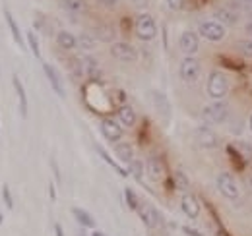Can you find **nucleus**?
I'll return each instance as SVG.
<instances>
[{
	"label": "nucleus",
	"instance_id": "obj_1",
	"mask_svg": "<svg viewBox=\"0 0 252 236\" xmlns=\"http://www.w3.org/2000/svg\"><path fill=\"white\" fill-rule=\"evenodd\" d=\"M206 93L210 99L214 101H221L227 93H229V78L220 72V70H214L210 76H208V82H206Z\"/></svg>",
	"mask_w": 252,
	"mask_h": 236
},
{
	"label": "nucleus",
	"instance_id": "obj_2",
	"mask_svg": "<svg viewBox=\"0 0 252 236\" xmlns=\"http://www.w3.org/2000/svg\"><path fill=\"white\" fill-rule=\"evenodd\" d=\"M229 118V105L225 101H214L202 109V120L206 126H218Z\"/></svg>",
	"mask_w": 252,
	"mask_h": 236
},
{
	"label": "nucleus",
	"instance_id": "obj_3",
	"mask_svg": "<svg viewBox=\"0 0 252 236\" xmlns=\"http://www.w3.org/2000/svg\"><path fill=\"white\" fill-rule=\"evenodd\" d=\"M216 186H218V192L225 200L235 202L241 198V188H239L237 180L233 178V175H229V173H220L216 178Z\"/></svg>",
	"mask_w": 252,
	"mask_h": 236
},
{
	"label": "nucleus",
	"instance_id": "obj_4",
	"mask_svg": "<svg viewBox=\"0 0 252 236\" xmlns=\"http://www.w3.org/2000/svg\"><path fill=\"white\" fill-rule=\"evenodd\" d=\"M202 74V64L194 57H185L179 64V76L185 84H196Z\"/></svg>",
	"mask_w": 252,
	"mask_h": 236
},
{
	"label": "nucleus",
	"instance_id": "obj_5",
	"mask_svg": "<svg viewBox=\"0 0 252 236\" xmlns=\"http://www.w3.org/2000/svg\"><path fill=\"white\" fill-rule=\"evenodd\" d=\"M136 35L140 41H154L158 35V24L152 14H140L136 18Z\"/></svg>",
	"mask_w": 252,
	"mask_h": 236
},
{
	"label": "nucleus",
	"instance_id": "obj_6",
	"mask_svg": "<svg viewBox=\"0 0 252 236\" xmlns=\"http://www.w3.org/2000/svg\"><path fill=\"white\" fill-rule=\"evenodd\" d=\"M225 28L221 26L220 22H212V20H204V22H200V26H198V35L200 37H204L206 41H210V43H221L223 39H225Z\"/></svg>",
	"mask_w": 252,
	"mask_h": 236
},
{
	"label": "nucleus",
	"instance_id": "obj_7",
	"mask_svg": "<svg viewBox=\"0 0 252 236\" xmlns=\"http://www.w3.org/2000/svg\"><path fill=\"white\" fill-rule=\"evenodd\" d=\"M111 57L117 59L119 62H136L138 60V51L130 45V43H125V41H117L111 45Z\"/></svg>",
	"mask_w": 252,
	"mask_h": 236
},
{
	"label": "nucleus",
	"instance_id": "obj_8",
	"mask_svg": "<svg viewBox=\"0 0 252 236\" xmlns=\"http://www.w3.org/2000/svg\"><path fill=\"white\" fill-rule=\"evenodd\" d=\"M101 134H103V138H105L107 142L119 144V142L123 140V136H125V130H123V126H121L117 120H113V118H103V120H101Z\"/></svg>",
	"mask_w": 252,
	"mask_h": 236
},
{
	"label": "nucleus",
	"instance_id": "obj_9",
	"mask_svg": "<svg viewBox=\"0 0 252 236\" xmlns=\"http://www.w3.org/2000/svg\"><path fill=\"white\" fill-rule=\"evenodd\" d=\"M136 213L140 215L142 223H144L148 229H159V227L163 225V217H161V213H159L154 206L142 204V206L138 207V211H136Z\"/></svg>",
	"mask_w": 252,
	"mask_h": 236
},
{
	"label": "nucleus",
	"instance_id": "obj_10",
	"mask_svg": "<svg viewBox=\"0 0 252 236\" xmlns=\"http://www.w3.org/2000/svg\"><path fill=\"white\" fill-rule=\"evenodd\" d=\"M196 142L202 149H216L220 146V136L216 134V130H212V126H200L196 130Z\"/></svg>",
	"mask_w": 252,
	"mask_h": 236
},
{
	"label": "nucleus",
	"instance_id": "obj_11",
	"mask_svg": "<svg viewBox=\"0 0 252 236\" xmlns=\"http://www.w3.org/2000/svg\"><path fill=\"white\" fill-rule=\"evenodd\" d=\"M179 47L181 51L185 53V57H194L200 49V35L196 31H183L181 37H179Z\"/></svg>",
	"mask_w": 252,
	"mask_h": 236
},
{
	"label": "nucleus",
	"instance_id": "obj_12",
	"mask_svg": "<svg viewBox=\"0 0 252 236\" xmlns=\"http://www.w3.org/2000/svg\"><path fill=\"white\" fill-rule=\"evenodd\" d=\"M181 211H183L189 219H198L202 207H200V202L196 200V196H192L189 192L183 194V198H181Z\"/></svg>",
	"mask_w": 252,
	"mask_h": 236
},
{
	"label": "nucleus",
	"instance_id": "obj_13",
	"mask_svg": "<svg viewBox=\"0 0 252 236\" xmlns=\"http://www.w3.org/2000/svg\"><path fill=\"white\" fill-rule=\"evenodd\" d=\"M43 72H45V76H47V80H49V84H51V88H53V91L59 95V97H66V89H64L63 86V80H61V76H59V72L51 66V64H43Z\"/></svg>",
	"mask_w": 252,
	"mask_h": 236
},
{
	"label": "nucleus",
	"instance_id": "obj_14",
	"mask_svg": "<svg viewBox=\"0 0 252 236\" xmlns=\"http://www.w3.org/2000/svg\"><path fill=\"white\" fill-rule=\"evenodd\" d=\"M146 173L152 182H161L163 177H165V165L159 157H150L146 161Z\"/></svg>",
	"mask_w": 252,
	"mask_h": 236
},
{
	"label": "nucleus",
	"instance_id": "obj_15",
	"mask_svg": "<svg viewBox=\"0 0 252 236\" xmlns=\"http://www.w3.org/2000/svg\"><path fill=\"white\" fill-rule=\"evenodd\" d=\"M57 45L63 51H74V49H78V37L72 35L70 31L63 30L57 33Z\"/></svg>",
	"mask_w": 252,
	"mask_h": 236
},
{
	"label": "nucleus",
	"instance_id": "obj_16",
	"mask_svg": "<svg viewBox=\"0 0 252 236\" xmlns=\"http://www.w3.org/2000/svg\"><path fill=\"white\" fill-rule=\"evenodd\" d=\"M150 95H152V101H154V105H156V109H158L159 115L169 117V115H171V105H169L165 93H161V91H156V89H154Z\"/></svg>",
	"mask_w": 252,
	"mask_h": 236
},
{
	"label": "nucleus",
	"instance_id": "obj_17",
	"mask_svg": "<svg viewBox=\"0 0 252 236\" xmlns=\"http://www.w3.org/2000/svg\"><path fill=\"white\" fill-rule=\"evenodd\" d=\"M214 18H216V22H220L221 26H223V24H227V26H237V22H239V14H235V12L229 10V8H218V10L214 12Z\"/></svg>",
	"mask_w": 252,
	"mask_h": 236
},
{
	"label": "nucleus",
	"instance_id": "obj_18",
	"mask_svg": "<svg viewBox=\"0 0 252 236\" xmlns=\"http://www.w3.org/2000/svg\"><path fill=\"white\" fill-rule=\"evenodd\" d=\"M12 84H14V89L18 93V99H20V115H22V118H26L28 117V95H26V89H24L18 76L12 78Z\"/></svg>",
	"mask_w": 252,
	"mask_h": 236
},
{
	"label": "nucleus",
	"instance_id": "obj_19",
	"mask_svg": "<svg viewBox=\"0 0 252 236\" xmlns=\"http://www.w3.org/2000/svg\"><path fill=\"white\" fill-rule=\"evenodd\" d=\"M117 117H119V122H121L123 126H126V128H132V126L136 124V111H134L130 105H123V107H119Z\"/></svg>",
	"mask_w": 252,
	"mask_h": 236
},
{
	"label": "nucleus",
	"instance_id": "obj_20",
	"mask_svg": "<svg viewBox=\"0 0 252 236\" xmlns=\"http://www.w3.org/2000/svg\"><path fill=\"white\" fill-rule=\"evenodd\" d=\"M115 153L119 157V161H123L126 165H130L134 161V148L128 144V142H119L115 144Z\"/></svg>",
	"mask_w": 252,
	"mask_h": 236
},
{
	"label": "nucleus",
	"instance_id": "obj_21",
	"mask_svg": "<svg viewBox=\"0 0 252 236\" xmlns=\"http://www.w3.org/2000/svg\"><path fill=\"white\" fill-rule=\"evenodd\" d=\"M80 62H82V70H84V74H86L88 78H97V76L101 74L99 64H97V60H95L92 55H86Z\"/></svg>",
	"mask_w": 252,
	"mask_h": 236
},
{
	"label": "nucleus",
	"instance_id": "obj_22",
	"mask_svg": "<svg viewBox=\"0 0 252 236\" xmlns=\"http://www.w3.org/2000/svg\"><path fill=\"white\" fill-rule=\"evenodd\" d=\"M72 215H74V219H76L82 227H86V229H95V219L86 211V209L72 207Z\"/></svg>",
	"mask_w": 252,
	"mask_h": 236
},
{
	"label": "nucleus",
	"instance_id": "obj_23",
	"mask_svg": "<svg viewBox=\"0 0 252 236\" xmlns=\"http://www.w3.org/2000/svg\"><path fill=\"white\" fill-rule=\"evenodd\" d=\"M4 18H6V24H8V28H10V31H12L14 41H16L20 47H24V37H22V31H20V28H18V24H16V20H14V16H12V12L4 10Z\"/></svg>",
	"mask_w": 252,
	"mask_h": 236
},
{
	"label": "nucleus",
	"instance_id": "obj_24",
	"mask_svg": "<svg viewBox=\"0 0 252 236\" xmlns=\"http://www.w3.org/2000/svg\"><path fill=\"white\" fill-rule=\"evenodd\" d=\"M97 47V41H95L94 35H88V33H82L78 35V49L84 51V53H90Z\"/></svg>",
	"mask_w": 252,
	"mask_h": 236
},
{
	"label": "nucleus",
	"instance_id": "obj_25",
	"mask_svg": "<svg viewBox=\"0 0 252 236\" xmlns=\"http://www.w3.org/2000/svg\"><path fill=\"white\" fill-rule=\"evenodd\" d=\"M97 153H99V155L103 157V161H105V163H107V165H109L111 169H115V171H117V173H119L121 177H125V178L128 177V171H125V169H123V167H121V165H119L117 161H113V159H111V155H109V153H107L105 149L97 148Z\"/></svg>",
	"mask_w": 252,
	"mask_h": 236
},
{
	"label": "nucleus",
	"instance_id": "obj_26",
	"mask_svg": "<svg viewBox=\"0 0 252 236\" xmlns=\"http://www.w3.org/2000/svg\"><path fill=\"white\" fill-rule=\"evenodd\" d=\"M59 4L63 6L64 10L72 12V14H80V12H84V10H86L84 0H59Z\"/></svg>",
	"mask_w": 252,
	"mask_h": 236
},
{
	"label": "nucleus",
	"instance_id": "obj_27",
	"mask_svg": "<svg viewBox=\"0 0 252 236\" xmlns=\"http://www.w3.org/2000/svg\"><path fill=\"white\" fill-rule=\"evenodd\" d=\"M144 171H146V165H144L142 161H138V159H134V161L128 165V175H132L138 182H142V178H144Z\"/></svg>",
	"mask_w": 252,
	"mask_h": 236
},
{
	"label": "nucleus",
	"instance_id": "obj_28",
	"mask_svg": "<svg viewBox=\"0 0 252 236\" xmlns=\"http://www.w3.org/2000/svg\"><path fill=\"white\" fill-rule=\"evenodd\" d=\"M125 200H126V206L130 207L132 211H138V207L142 206V204H140V200H138V196L134 194V190H132V188H126L125 190Z\"/></svg>",
	"mask_w": 252,
	"mask_h": 236
},
{
	"label": "nucleus",
	"instance_id": "obj_29",
	"mask_svg": "<svg viewBox=\"0 0 252 236\" xmlns=\"http://www.w3.org/2000/svg\"><path fill=\"white\" fill-rule=\"evenodd\" d=\"M237 51L247 57V59H252V39H245V41H237Z\"/></svg>",
	"mask_w": 252,
	"mask_h": 236
},
{
	"label": "nucleus",
	"instance_id": "obj_30",
	"mask_svg": "<svg viewBox=\"0 0 252 236\" xmlns=\"http://www.w3.org/2000/svg\"><path fill=\"white\" fill-rule=\"evenodd\" d=\"M28 43H30V49H32L33 57L35 59H39L41 57V49H39V41H37V35L33 33V31H28Z\"/></svg>",
	"mask_w": 252,
	"mask_h": 236
},
{
	"label": "nucleus",
	"instance_id": "obj_31",
	"mask_svg": "<svg viewBox=\"0 0 252 236\" xmlns=\"http://www.w3.org/2000/svg\"><path fill=\"white\" fill-rule=\"evenodd\" d=\"M2 200H4V204H6L8 209H14V198H12V192H10L8 184L2 186Z\"/></svg>",
	"mask_w": 252,
	"mask_h": 236
},
{
	"label": "nucleus",
	"instance_id": "obj_32",
	"mask_svg": "<svg viewBox=\"0 0 252 236\" xmlns=\"http://www.w3.org/2000/svg\"><path fill=\"white\" fill-rule=\"evenodd\" d=\"M237 149H239V153H241L243 161H245V159H247V161H249V159H252V148H251V144H247V142H245V144H239V146H237Z\"/></svg>",
	"mask_w": 252,
	"mask_h": 236
},
{
	"label": "nucleus",
	"instance_id": "obj_33",
	"mask_svg": "<svg viewBox=\"0 0 252 236\" xmlns=\"http://www.w3.org/2000/svg\"><path fill=\"white\" fill-rule=\"evenodd\" d=\"M97 35H99L101 41H111L113 39V31L109 30H97Z\"/></svg>",
	"mask_w": 252,
	"mask_h": 236
},
{
	"label": "nucleus",
	"instance_id": "obj_34",
	"mask_svg": "<svg viewBox=\"0 0 252 236\" xmlns=\"http://www.w3.org/2000/svg\"><path fill=\"white\" fill-rule=\"evenodd\" d=\"M175 182H177L181 188H187V186H189V180H187V177H185L183 173H177V175H175Z\"/></svg>",
	"mask_w": 252,
	"mask_h": 236
},
{
	"label": "nucleus",
	"instance_id": "obj_35",
	"mask_svg": "<svg viewBox=\"0 0 252 236\" xmlns=\"http://www.w3.org/2000/svg\"><path fill=\"white\" fill-rule=\"evenodd\" d=\"M167 4L171 6V10H181L183 4H185V0H167Z\"/></svg>",
	"mask_w": 252,
	"mask_h": 236
},
{
	"label": "nucleus",
	"instance_id": "obj_36",
	"mask_svg": "<svg viewBox=\"0 0 252 236\" xmlns=\"http://www.w3.org/2000/svg\"><path fill=\"white\" fill-rule=\"evenodd\" d=\"M183 233L189 236H202L200 231H196V229H190V227H183Z\"/></svg>",
	"mask_w": 252,
	"mask_h": 236
},
{
	"label": "nucleus",
	"instance_id": "obj_37",
	"mask_svg": "<svg viewBox=\"0 0 252 236\" xmlns=\"http://www.w3.org/2000/svg\"><path fill=\"white\" fill-rule=\"evenodd\" d=\"M99 2H101L105 8H115V6H117V0H99Z\"/></svg>",
	"mask_w": 252,
	"mask_h": 236
},
{
	"label": "nucleus",
	"instance_id": "obj_38",
	"mask_svg": "<svg viewBox=\"0 0 252 236\" xmlns=\"http://www.w3.org/2000/svg\"><path fill=\"white\" fill-rule=\"evenodd\" d=\"M55 236H64L63 227H61V225H59V223H57V225H55Z\"/></svg>",
	"mask_w": 252,
	"mask_h": 236
},
{
	"label": "nucleus",
	"instance_id": "obj_39",
	"mask_svg": "<svg viewBox=\"0 0 252 236\" xmlns=\"http://www.w3.org/2000/svg\"><path fill=\"white\" fill-rule=\"evenodd\" d=\"M132 2H134L136 6H140V8H144V6L148 4V0H132Z\"/></svg>",
	"mask_w": 252,
	"mask_h": 236
},
{
	"label": "nucleus",
	"instance_id": "obj_40",
	"mask_svg": "<svg viewBox=\"0 0 252 236\" xmlns=\"http://www.w3.org/2000/svg\"><path fill=\"white\" fill-rule=\"evenodd\" d=\"M245 31L249 33V37H252V22H249V24L245 26Z\"/></svg>",
	"mask_w": 252,
	"mask_h": 236
},
{
	"label": "nucleus",
	"instance_id": "obj_41",
	"mask_svg": "<svg viewBox=\"0 0 252 236\" xmlns=\"http://www.w3.org/2000/svg\"><path fill=\"white\" fill-rule=\"evenodd\" d=\"M92 236H107V235H105V233H99V231H94V235Z\"/></svg>",
	"mask_w": 252,
	"mask_h": 236
},
{
	"label": "nucleus",
	"instance_id": "obj_42",
	"mask_svg": "<svg viewBox=\"0 0 252 236\" xmlns=\"http://www.w3.org/2000/svg\"><path fill=\"white\" fill-rule=\"evenodd\" d=\"M249 126H251V130H252V115H251V120H249Z\"/></svg>",
	"mask_w": 252,
	"mask_h": 236
},
{
	"label": "nucleus",
	"instance_id": "obj_43",
	"mask_svg": "<svg viewBox=\"0 0 252 236\" xmlns=\"http://www.w3.org/2000/svg\"><path fill=\"white\" fill-rule=\"evenodd\" d=\"M0 223H2V215H0Z\"/></svg>",
	"mask_w": 252,
	"mask_h": 236
},
{
	"label": "nucleus",
	"instance_id": "obj_44",
	"mask_svg": "<svg viewBox=\"0 0 252 236\" xmlns=\"http://www.w3.org/2000/svg\"><path fill=\"white\" fill-rule=\"evenodd\" d=\"M247 2H252V0H247Z\"/></svg>",
	"mask_w": 252,
	"mask_h": 236
},
{
	"label": "nucleus",
	"instance_id": "obj_45",
	"mask_svg": "<svg viewBox=\"0 0 252 236\" xmlns=\"http://www.w3.org/2000/svg\"><path fill=\"white\" fill-rule=\"evenodd\" d=\"M80 236H86V235H80Z\"/></svg>",
	"mask_w": 252,
	"mask_h": 236
}]
</instances>
